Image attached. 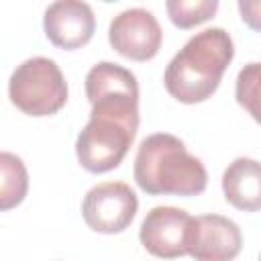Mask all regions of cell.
<instances>
[{"label":"cell","mask_w":261,"mask_h":261,"mask_svg":"<svg viewBox=\"0 0 261 261\" xmlns=\"http://www.w3.org/2000/svg\"><path fill=\"white\" fill-rule=\"evenodd\" d=\"M90 120L80 130L75 155L90 173L116 169L139 128V84L130 69L100 61L86 75Z\"/></svg>","instance_id":"1"},{"label":"cell","mask_w":261,"mask_h":261,"mask_svg":"<svg viewBox=\"0 0 261 261\" xmlns=\"http://www.w3.org/2000/svg\"><path fill=\"white\" fill-rule=\"evenodd\" d=\"M234 57V43L220 27H210L186 41L165 67L163 84L171 98L181 104L206 102Z\"/></svg>","instance_id":"2"},{"label":"cell","mask_w":261,"mask_h":261,"mask_svg":"<svg viewBox=\"0 0 261 261\" xmlns=\"http://www.w3.org/2000/svg\"><path fill=\"white\" fill-rule=\"evenodd\" d=\"M133 175L149 196H198L208 186L204 163L194 157L181 139L169 133H155L141 141Z\"/></svg>","instance_id":"3"},{"label":"cell","mask_w":261,"mask_h":261,"mask_svg":"<svg viewBox=\"0 0 261 261\" xmlns=\"http://www.w3.org/2000/svg\"><path fill=\"white\" fill-rule=\"evenodd\" d=\"M67 82L49 57L24 59L8 80V98L24 114L41 118L59 112L67 102Z\"/></svg>","instance_id":"4"},{"label":"cell","mask_w":261,"mask_h":261,"mask_svg":"<svg viewBox=\"0 0 261 261\" xmlns=\"http://www.w3.org/2000/svg\"><path fill=\"white\" fill-rule=\"evenodd\" d=\"M139 210L135 190L124 181H104L90 188L82 202L84 222L102 234H116L130 226Z\"/></svg>","instance_id":"5"},{"label":"cell","mask_w":261,"mask_h":261,"mask_svg":"<svg viewBox=\"0 0 261 261\" xmlns=\"http://www.w3.org/2000/svg\"><path fill=\"white\" fill-rule=\"evenodd\" d=\"M163 41V31L155 14L147 8H126L116 14L108 27L110 47L133 61L153 59Z\"/></svg>","instance_id":"6"},{"label":"cell","mask_w":261,"mask_h":261,"mask_svg":"<svg viewBox=\"0 0 261 261\" xmlns=\"http://www.w3.org/2000/svg\"><path fill=\"white\" fill-rule=\"evenodd\" d=\"M194 216L175 206H155L147 212L139 228V241L147 253L159 259L188 255Z\"/></svg>","instance_id":"7"},{"label":"cell","mask_w":261,"mask_h":261,"mask_svg":"<svg viewBox=\"0 0 261 261\" xmlns=\"http://www.w3.org/2000/svg\"><path fill=\"white\" fill-rule=\"evenodd\" d=\"M243 249V234L234 220L222 214L194 216L188 255L196 261H232Z\"/></svg>","instance_id":"8"},{"label":"cell","mask_w":261,"mask_h":261,"mask_svg":"<svg viewBox=\"0 0 261 261\" xmlns=\"http://www.w3.org/2000/svg\"><path fill=\"white\" fill-rule=\"evenodd\" d=\"M43 29L47 39L59 49H80L88 45L96 31L90 4L80 0H59L45 8Z\"/></svg>","instance_id":"9"},{"label":"cell","mask_w":261,"mask_h":261,"mask_svg":"<svg viewBox=\"0 0 261 261\" xmlns=\"http://www.w3.org/2000/svg\"><path fill=\"white\" fill-rule=\"evenodd\" d=\"M224 200L243 212L261 210V161L237 157L222 173Z\"/></svg>","instance_id":"10"},{"label":"cell","mask_w":261,"mask_h":261,"mask_svg":"<svg viewBox=\"0 0 261 261\" xmlns=\"http://www.w3.org/2000/svg\"><path fill=\"white\" fill-rule=\"evenodd\" d=\"M29 192V173L22 159L14 153H0V208L18 206Z\"/></svg>","instance_id":"11"},{"label":"cell","mask_w":261,"mask_h":261,"mask_svg":"<svg viewBox=\"0 0 261 261\" xmlns=\"http://www.w3.org/2000/svg\"><path fill=\"white\" fill-rule=\"evenodd\" d=\"M234 98L251 118L261 124V61H251L239 71Z\"/></svg>","instance_id":"12"},{"label":"cell","mask_w":261,"mask_h":261,"mask_svg":"<svg viewBox=\"0 0 261 261\" xmlns=\"http://www.w3.org/2000/svg\"><path fill=\"white\" fill-rule=\"evenodd\" d=\"M165 10L177 29H192L216 14L218 0H167Z\"/></svg>","instance_id":"13"},{"label":"cell","mask_w":261,"mask_h":261,"mask_svg":"<svg viewBox=\"0 0 261 261\" xmlns=\"http://www.w3.org/2000/svg\"><path fill=\"white\" fill-rule=\"evenodd\" d=\"M237 8L241 14V20L249 29L261 33V0H239Z\"/></svg>","instance_id":"14"},{"label":"cell","mask_w":261,"mask_h":261,"mask_svg":"<svg viewBox=\"0 0 261 261\" xmlns=\"http://www.w3.org/2000/svg\"><path fill=\"white\" fill-rule=\"evenodd\" d=\"M259 261H261V255H259Z\"/></svg>","instance_id":"15"}]
</instances>
